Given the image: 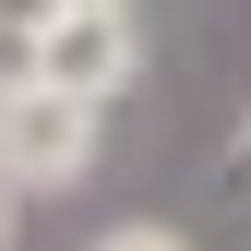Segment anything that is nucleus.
<instances>
[{
	"label": "nucleus",
	"instance_id": "1",
	"mask_svg": "<svg viewBox=\"0 0 251 251\" xmlns=\"http://www.w3.org/2000/svg\"><path fill=\"white\" fill-rule=\"evenodd\" d=\"M96 168V96H72V84H12L0 96V179H36V192H60V179Z\"/></svg>",
	"mask_w": 251,
	"mask_h": 251
},
{
	"label": "nucleus",
	"instance_id": "2",
	"mask_svg": "<svg viewBox=\"0 0 251 251\" xmlns=\"http://www.w3.org/2000/svg\"><path fill=\"white\" fill-rule=\"evenodd\" d=\"M36 72L72 84V96H120V84H132V24H120V0H96V12H48Z\"/></svg>",
	"mask_w": 251,
	"mask_h": 251
},
{
	"label": "nucleus",
	"instance_id": "3",
	"mask_svg": "<svg viewBox=\"0 0 251 251\" xmlns=\"http://www.w3.org/2000/svg\"><path fill=\"white\" fill-rule=\"evenodd\" d=\"M36 48H48L36 24H0V96H12V84H36Z\"/></svg>",
	"mask_w": 251,
	"mask_h": 251
},
{
	"label": "nucleus",
	"instance_id": "4",
	"mask_svg": "<svg viewBox=\"0 0 251 251\" xmlns=\"http://www.w3.org/2000/svg\"><path fill=\"white\" fill-rule=\"evenodd\" d=\"M96 251H179L168 227H120V239H96Z\"/></svg>",
	"mask_w": 251,
	"mask_h": 251
},
{
	"label": "nucleus",
	"instance_id": "5",
	"mask_svg": "<svg viewBox=\"0 0 251 251\" xmlns=\"http://www.w3.org/2000/svg\"><path fill=\"white\" fill-rule=\"evenodd\" d=\"M48 12L60 0H0V24H36V36H48Z\"/></svg>",
	"mask_w": 251,
	"mask_h": 251
},
{
	"label": "nucleus",
	"instance_id": "6",
	"mask_svg": "<svg viewBox=\"0 0 251 251\" xmlns=\"http://www.w3.org/2000/svg\"><path fill=\"white\" fill-rule=\"evenodd\" d=\"M0 251H12V192H0Z\"/></svg>",
	"mask_w": 251,
	"mask_h": 251
},
{
	"label": "nucleus",
	"instance_id": "7",
	"mask_svg": "<svg viewBox=\"0 0 251 251\" xmlns=\"http://www.w3.org/2000/svg\"><path fill=\"white\" fill-rule=\"evenodd\" d=\"M60 12H96V0H60Z\"/></svg>",
	"mask_w": 251,
	"mask_h": 251
}]
</instances>
